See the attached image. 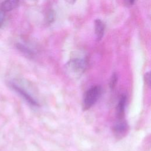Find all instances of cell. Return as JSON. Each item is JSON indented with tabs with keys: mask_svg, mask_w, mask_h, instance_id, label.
<instances>
[{
	"mask_svg": "<svg viewBox=\"0 0 151 151\" xmlns=\"http://www.w3.org/2000/svg\"><path fill=\"white\" fill-rule=\"evenodd\" d=\"M9 84L12 89L30 106L32 107L39 106L37 100L18 80H11L9 81Z\"/></svg>",
	"mask_w": 151,
	"mask_h": 151,
	"instance_id": "obj_2",
	"label": "cell"
},
{
	"mask_svg": "<svg viewBox=\"0 0 151 151\" xmlns=\"http://www.w3.org/2000/svg\"><path fill=\"white\" fill-rule=\"evenodd\" d=\"M145 79L146 80V83H147L148 84H150V73H146L145 76Z\"/></svg>",
	"mask_w": 151,
	"mask_h": 151,
	"instance_id": "obj_12",
	"label": "cell"
},
{
	"mask_svg": "<svg viewBox=\"0 0 151 151\" xmlns=\"http://www.w3.org/2000/svg\"><path fill=\"white\" fill-rule=\"evenodd\" d=\"M128 129V124L124 119L119 120L113 129L114 134L117 139H122L126 135Z\"/></svg>",
	"mask_w": 151,
	"mask_h": 151,
	"instance_id": "obj_4",
	"label": "cell"
},
{
	"mask_svg": "<svg viewBox=\"0 0 151 151\" xmlns=\"http://www.w3.org/2000/svg\"><path fill=\"white\" fill-rule=\"evenodd\" d=\"M54 19V14L53 13L52 11H50L49 14L48 15V17H47V20L51 22H52V20Z\"/></svg>",
	"mask_w": 151,
	"mask_h": 151,
	"instance_id": "obj_11",
	"label": "cell"
},
{
	"mask_svg": "<svg viewBox=\"0 0 151 151\" xmlns=\"http://www.w3.org/2000/svg\"><path fill=\"white\" fill-rule=\"evenodd\" d=\"M124 4H126V5L129 6H132L133 5L134 2V0H124Z\"/></svg>",
	"mask_w": 151,
	"mask_h": 151,
	"instance_id": "obj_13",
	"label": "cell"
},
{
	"mask_svg": "<svg viewBox=\"0 0 151 151\" xmlns=\"http://www.w3.org/2000/svg\"><path fill=\"white\" fill-rule=\"evenodd\" d=\"M101 87L96 85L89 88L85 93L83 99V109L87 110L97 101L101 94Z\"/></svg>",
	"mask_w": 151,
	"mask_h": 151,
	"instance_id": "obj_3",
	"label": "cell"
},
{
	"mask_svg": "<svg viewBox=\"0 0 151 151\" xmlns=\"http://www.w3.org/2000/svg\"><path fill=\"white\" fill-rule=\"evenodd\" d=\"M65 1L67 3H68L69 4H71V5L74 4L76 1V0H65Z\"/></svg>",
	"mask_w": 151,
	"mask_h": 151,
	"instance_id": "obj_14",
	"label": "cell"
},
{
	"mask_svg": "<svg viewBox=\"0 0 151 151\" xmlns=\"http://www.w3.org/2000/svg\"><path fill=\"white\" fill-rule=\"evenodd\" d=\"M87 66V60L85 57H76L66 64V70L71 76L78 77L84 73Z\"/></svg>",
	"mask_w": 151,
	"mask_h": 151,
	"instance_id": "obj_1",
	"label": "cell"
},
{
	"mask_svg": "<svg viewBox=\"0 0 151 151\" xmlns=\"http://www.w3.org/2000/svg\"><path fill=\"white\" fill-rule=\"evenodd\" d=\"M5 19V12L1 11H0V28L2 26Z\"/></svg>",
	"mask_w": 151,
	"mask_h": 151,
	"instance_id": "obj_10",
	"label": "cell"
},
{
	"mask_svg": "<svg viewBox=\"0 0 151 151\" xmlns=\"http://www.w3.org/2000/svg\"><path fill=\"white\" fill-rule=\"evenodd\" d=\"M19 1V0H5L1 5V11L5 12L14 9L18 6Z\"/></svg>",
	"mask_w": 151,
	"mask_h": 151,
	"instance_id": "obj_7",
	"label": "cell"
},
{
	"mask_svg": "<svg viewBox=\"0 0 151 151\" xmlns=\"http://www.w3.org/2000/svg\"><path fill=\"white\" fill-rule=\"evenodd\" d=\"M117 77L116 76V74H113L111 78V80H110V87L113 88L114 87L116 84V82H117Z\"/></svg>",
	"mask_w": 151,
	"mask_h": 151,
	"instance_id": "obj_9",
	"label": "cell"
},
{
	"mask_svg": "<svg viewBox=\"0 0 151 151\" xmlns=\"http://www.w3.org/2000/svg\"><path fill=\"white\" fill-rule=\"evenodd\" d=\"M126 101H127L126 96L124 94L122 95L116 107V116L119 120L124 119V117L125 114Z\"/></svg>",
	"mask_w": 151,
	"mask_h": 151,
	"instance_id": "obj_5",
	"label": "cell"
},
{
	"mask_svg": "<svg viewBox=\"0 0 151 151\" xmlns=\"http://www.w3.org/2000/svg\"><path fill=\"white\" fill-rule=\"evenodd\" d=\"M17 48L18 50L25 57L31 58H33L34 56V52L29 48L27 47L24 45L23 44H18L17 45Z\"/></svg>",
	"mask_w": 151,
	"mask_h": 151,
	"instance_id": "obj_8",
	"label": "cell"
},
{
	"mask_svg": "<svg viewBox=\"0 0 151 151\" xmlns=\"http://www.w3.org/2000/svg\"><path fill=\"white\" fill-rule=\"evenodd\" d=\"M94 30L96 40L98 41H100L104 35V24L99 19H97L94 21Z\"/></svg>",
	"mask_w": 151,
	"mask_h": 151,
	"instance_id": "obj_6",
	"label": "cell"
}]
</instances>
